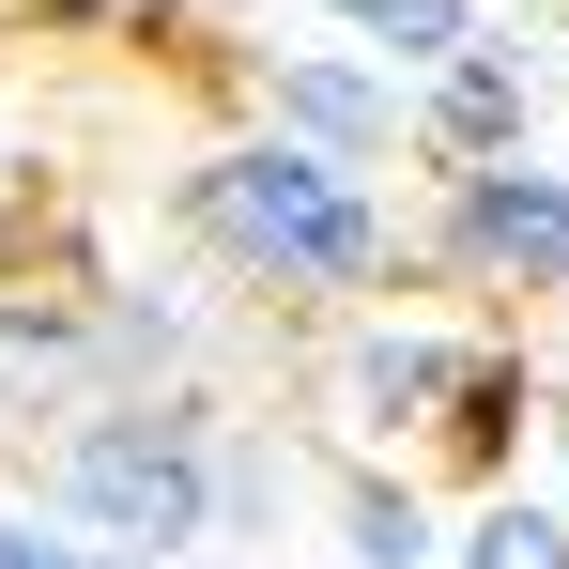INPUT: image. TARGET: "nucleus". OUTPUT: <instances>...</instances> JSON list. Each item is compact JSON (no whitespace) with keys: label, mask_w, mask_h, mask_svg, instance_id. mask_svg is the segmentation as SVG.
Segmentation results:
<instances>
[{"label":"nucleus","mask_w":569,"mask_h":569,"mask_svg":"<svg viewBox=\"0 0 569 569\" xmlns=\"http://www.w3.org/2000/svg\"><path fill=\"white\" fill-rule=\"evenodd\" d=\"M539 447H555V508H569V385L539 400Z\"/></svg>","instance_id":"obj_14"},{"label":"nucleus","mask_w":569,"mask_h":569,"mask_svg":"<svg viewBox=\"0 0 569 569\" xmlns=\"http://www.w3.org/2000/svg\"><path fill=\"white\" fill-rule=\"evenodd\" d=\"M292 477H308V431H278V416H231V431H216V539H231L247 569H262V539H278Z\"/></svg>","instance_id":"obj_11"},{"label":"nucleus","mask_w":569,"mask_h":569,"mask_svg":"<svg viewBox=\"0 0 569 569\" xmlns=\"http://www.w3.org/2000/svg\"><path fill=\"white\" fill-rule=\"evenodd\" d=\"M308 16H323V31H339L355 62H385L400 93H416L431 62H462L477 31H492V0H308Z\"/></svg>","instance_id":"obj_10"},{"label":"nucleus","mask_w":569,"mask_h":569,"mask_svg":"<svg viewBox=\"0 0 569 569\" xmlns=\"http://www.w3.org/2000/svg\"><path fill=\"white\" fill-rule=\"evenodd\" d=\"M400 278H462L492 308H555L569 292V154H508L431 186V216L400 231Z\"/></svg>","instance_id":"obj_4"},{"label":"nucleus","mask_w":569,"mask_h":569,"mask_svg":"<svg viewBox=\"0 0 569 569\" xmlns=\"http://www.w3.org/2000/svg\"><path fill=\"white\" fill-rule=\"evenodd\" d=\"M323 508H339V569H447V508L400 462H323Z\"/></svg>","instance_id":"obj_9"},{"label":"nucleus","mask_w":569,"mask_h":569,"mask_svg":"<svg viewBox=\"0 0 569 569\" xmlns=\"http://www.w3.org/2000/svg\"><path fill=\"white\" fill-rule=\"evenodd\" d=\"M477 339L462 323H431V308H339V339L308 355V447L323 462H431V431H447V400H462Z\"/></svg>","instance_id":"obj_3"},{"label":"nucleus","mask_w":569,"mask_h":569,"mask_svg":"<svg viewBox=\"0 0 569 569\" xmlns=\"http://www.w3.org/2000/svg\"><path fill=\"white\" fill-rule=\"evenodd\" d=\"M0 447H16V431H0Z\"/></svg>","instance_id":"obj_17"},{"label":"nucleus","mask_w":569,"mask_h":569,"mask_svg":"<svg viewBox=\"0 0 569 569\" xmlns=\"http://www.w3.org/2000/svg\"><path fill=\"white\" fill-rule=\"evenodd\" d=\"M231 569H247V555H231Z\"/></svg>","instance_id":"obj_18"},{"label":"nucleus","mask_w":569,"mask_h":569,"mask_svg":"<svg viewBox=\"0 0 569 569\" xmlns=\"http://www.w3.org/2000/svg\"><path fill=\"white\" fill-rule=\"evenodd\" d=\"M523 16H539V31H555V47H569V0H523Z\"/></svg>","instance_id":"obj_15"},{"label":"nucleus","mask_w":569,"mask_h":569,"mask_svg":"<svg viewBox=\"0 0 569 569\" xmlns=\"http://www.w3.org/2000/svg\"><path fill=\"white\" fill-rule=\"evenodd\" d=\"M93 539L78 523H47V508H0V569H78Z\"/></svg>","instance_id":"obj_13"},{"label":"nucleus","mask_w":569,"mask_h":569,"mask_svg":"<svg viewBox=\"0 0 569 569\" xmlns=\"http://www.w3.org/2000/svg\"><path fill=\"white\" fill-rule=\"evenodd\" d=\"M170 231H186L231 292H278V308H355V292L400 278L385 186L339 170V154H292V139H262V123L170 170Z\"/></svg>","instance_id":"obj_1"},{"label":"nucleus","mask_w":569,"mask_h":569,"mask_svg":"<svg viewBox=\"0 0 569 569\" xmlns=\"http://www.w3.org/2000/svg\"><path fill=\"white\" fill-rule=\"evenodd\" d=\"M216 431H231L216 385L93 400V416H62V431H31V508L78 523V539H108V555L200 569L216 555Z\"/></svg>","instance_id":"obj_2"},{"label":"nucleus","mask_w":569,"mask_h":569,"mask_svg":"<svg viewBox=\"0 0 569 569\" xmlns=\"http://www.w3.org/2000/svg\"><path fill=\"white\" fill-rule=\"evenodd\" d=\"M247 108H262V139L292 154H339V170H400V78L355 62V47H247Z\"/></svg>","instance_id":"obj_6"},{"label":"nucleus","mask_w":569,"mask_h":569,"mask_svg":"<svg viewBox=\"0 0 569 569\" xmlns=\"http://www.w3.org/2000/svg\"><path fill=\"white\" fill-rule=\"evenodd\" d=\"M400 154H416L431 186L539 154V47H523V16H508V31H477L462 62H431V78L400 93Z\"/></svg>","instance_id":"obj_5"},{"label":"nucleus","mask_w":569,"mask_h":569,"mask_svg":"<svg viewBox=\"0 0 569 569\" xmlns=\"http://www.w3.org/2000/svg\"><path fill=\"white\" fill-rule=\"evenodd\" d=\"M447 569H569V508L555 492H462V523H447Z\"/></svg>","instance_id":"obj_12"},{"label":"nucleus","mask_w":569,"mask_h":569,"mask_svg":"<svg viewBox=\"0 0 569 569\" xmlns=\"http://www.w3.org/2000/svg\"><path fill=\"white\" fill-rule=\"evenodd\" d=\"M78 569H154V555H108V539H93V555H78Z\"/></svg>","instance_id":"obj_16"},{"label":"nucleus","mask_w":569,"mask_h":569,"mask_svg":"<svg viewBox=\"0 0 569 569\" xmlns=\"http://www.w3.org/2000/svg\"><path fill=\"white\" fill-rule=\"evenodd\" d=\"M539 400H555V370H539L523 339H477L462 400H447V431H431V462L462 477V492H508V477H523V431H539Z\"/></svg>","instance_id":"obj_8"},{"label":"nucleus","mask_w":569,"mask_h":569,"mask_svg":"<svg viewBox=\"0 0 569 569\" xmlns=\"http://www.w3.org/2000/svg\"><path fill=\"white\" fill-rule=\"evenodd\" d=\"M108 400L93 278H0V431H62Z\"/></svg>","instance_id":"obj_7"}]
</instances>
